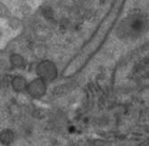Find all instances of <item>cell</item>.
<instances>
[{"mask_svg": "<svg viewBox=\"0 0 149 146\" xmlns=\"http://www.w3.org/2000/svg\"><path fill=\"white\" fill-rule=\"evenodd\" d=\"M36 73L38 77L47 83L56 80L58 75V70L56 64L50 60H43L39 62L36 67Z\"/></svg>", "mask_w": 149, "mask_h": 146, "instance_id": "1", "label": "cell"}, {"mask_svg": "<svg viewBox=\"0 0 149 146\" xmlns=\"http://www.w3.org/2000/svg\"><path fill=\"white\" fill-rule=\"evenodd\" d=\"M47 82L40 77H38L31 82L28 83L26 91L28 92V94L31 97L35 99H40L47 93Z\"/></svg>", "mask_w": 149, "mask_h": 146, "instance_id": "2", "label": "cell"}, {"mask_svg": "<svg viewBox=\"0 0 149 146\" xmlns=\"http://www.w3.org/2000/svg\"><path fill=\"white\" fill-rule=\"evenodd\" d=\"M11 85L13 90L16 92H22L23 91H26L27 86H28V83H27L26 79L22 76V75H15L13 76L12 81H11Z\"/></svg>", "mask_w": 149, "mask_h": 146, "instance_id": "3", "label": "cell"}, {"mask_svg": "<svg viewBox=\"0 0 149 146\" xmlns=\"http://www.w3.org/2000/svg\"><path fill=\"white\" fill-rule=\"evenodd\" d=\"M9 60H10V64L13 68L22 69L26 65L24 58L22 56H21L20 54H17V53H13V54H12L10 56Z\"/></svg>", "mask_w": 149, "mask_h": 146, "instance_id": "4", "label": "cell"}, {"mask_svg": "<svg viewBox=\"0 0 149 146\" xmlns=\"http://www.w3.org/2000/svg\"><path fill=\"white\" fill-rule=\"evenodd\" d=\"M15 140V134L10 129H5L0 134V141L4 145H10Z\"/></svg>", "mask_w": 149, "mask_h": 146, "instance_id": "5", "label": "cell"}, {"mask_svg": "<svg viewBox=\"0 0 149 146\" xmlns=\"http://www.w3.org/2000/svg\"><path fill=\"white\" fill-rule=\"evenodd\" d=\"M7 24L9 26V28L12 29L13 31H18L22 27V21L17 16H13L12 15L7 20Z\"/></svg>", "mask_w": 149, "mask_h": 146, "instance_id": "6", "label": "cell"}, {"mask_svg": "<svg viewBox=\"0 0 149 146\" xmlns=\"http://www.w3.org/2000/svg\"><path fill=\"white\" fill-rule=\"evenodd\" d=\"M0 16H1L2 19L6 20H8L12 16V12L10 8L3 2L0 4Z\"/></svg>", "mask_w": 149, "mask_h": 146, "instance_id": "7", "label": "cell"}, {"mask_svg": "<svg viewBox=\"0 0 149 146\" xmlns=\"http://www.w3.org/2000/svg\"><path fill=\"white\" fill-rule=\"evenodd\" d=\"M40 1H44V0H40Z\"/></svg>", "mask_w": 149, "mask_h": 146, "instance_id": "8", "label": "cell"}]
</instances>
